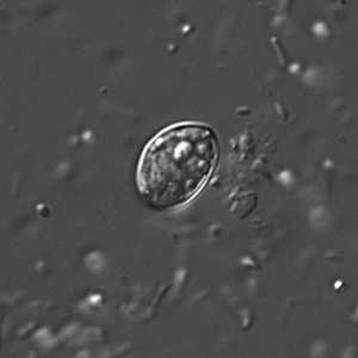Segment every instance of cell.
I'll list each match as a JSON object with an SVG mask.
<instances>
[{"instance_id":"6da1fadb","label":"cell","mask_w":358,"mask_h":358,"mask_svg":"<svg viewBox=\"0 0 358 358\" xmlns=\"http://www.w3.org/2000/svg\"><path fill=\"white\" fill-rule=\"evenodd\" d=\"M217 159L219 140L210 127H167L143 148L136 171L138 190L153 207H180L203 189Z\"/></svg>"}]
</instances>
